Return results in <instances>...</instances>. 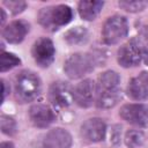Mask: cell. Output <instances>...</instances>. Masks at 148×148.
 <instances>
[{"instance_id": "20", "label": "cell", "mask_w": 148, "mask_h": 148, "mask_svg": "<svg viewBox=\"0 0 148 148\" xmlns=\"http://www.w3.org/2000/svg\"><path fill=\"white\" fill-rule=\"evenodd\" d=\"M148 5L147 1H138V0H121L119 1V6L127 10V12H131V13H136V12H140L146 6Z\"/></svg>"}, {"instance_id": "24", "label": "cell", "mask_w": 148, "mask_h": 148, "mask_svg": "<svg viewBox=\"0 0 148 148\" xmlns=\"http://www.w3.org/2000/svg\"><path fill=\"white\" fill-rule=\"evenodd\" d=\"M2 92H3V94H2V99H5V97H6L7 94H8V92H7V84H6L5 81H2Z\"/></svg>"}, {"instance_id": "17", "label": "cell", "mask_w": 148, "mask_h": 148, "mask_svg": "<svg viewBox=\"0 0 148 148\" xmlns=\"http://www.w3.org/2000/svg\"><path fill=\"white\" fill-rule=\"evenodd\" d=\"M64 38L69 45H80L88 40V31L83 27H74L65 34Z\"/></svg>"}, {"instance_id": "18", "label": "cell", "mask_w": 148, "mask_h": 148, "mask_svg": "<svg viewBox=\"0 0 148 148\" xmlns=\"http://www.w3.org/2000/svg\"><path fill=\"white\" fill-rule=\"evenodd\" d=\"M145 142V135L141 131L131 130L125 134V143L130 148H139Z\"/></svg>"}, {"instance_id": "16", "label": "cell", "mask_w": 148, "mask_h": 148, "mask_svg": "<svg viewBox=\"0 0 148 148\" xmlns=\"http://www.w3.org/2000/svg\"><path fill=\"white\" fill-rule=\"evenodd\" d=\"M104 6L103 1H80L79 2V14L80 16L86 21L95 20L96 16L99 14Z\"/></svg>"}, {"instance_id": "7", "label": "cell", "mask_w": 148, "mask_h": 148, "mask_svg": "<svg viewBox=\"0 0 148 148\" xmlns=\"http://www.w3.org/2000/svg\"><path fill=\"white\" fill-rule=\"evenodd\" d=\"M74 88L64 81L53 82L49 89V99L56 108H66L74 102Z\"/></svg>"}, {"instance_id": "14", "label": "cell", "mask_w": 148, "mask_h": 148, "mask_svg": "<svg viewBox=\"0 0 148 148\" xmlns=\"http://www.w3.org/2000/svg\"><path fill=\"white\" fill-rule=\"evenodd\" d=\"M127 95L134 101H143L148 98V73L142 72L130 81L127 86Z\"/></svg>"}, {"instance_id": "12", "label": "cell", "mask_w": 148, "mask_h": 148, "mask_svg": "<svg viewBox=\"0 0 148 148\" xmlns=\"http://www.w3.org/2000/svg\"><path fill=\"white\" fill-rule=\"evenodd\" d=\"M72 146L71 134L60 127L50 130L42 139V148H69Z\"/></svg>"}, {"instance_id": "19", "label": "cell", "mask_w": 148, "mask_h": 148, "mask_svg": "<svg viewBox=\"0 0 148 148\" xmlns=\"http://www.w3.org/2000/svg\"><path fill=\"white\" fill-rule=\"evenodd\" d=\"M21 62L20 58H17L15 54L9 52H2L0 56V69L1 72H6L12 69L13 67L17 66Z\"/></svg>"}, {"instance_id": "4", "label": "cell", "mask_w": 148, "mask_h": 148, "mask_svg": "<svg viewBox=\"0 0 148 148\" xmlns=\"http://www.w3.org/2000/svg\"><path fill=\"white\" fill-rule=\"evenodd\" d=\"M97 59L90 53H74L65 62L64 71L71 79H80L94 71Z\"/></svg>"}, {"instance_id": "9", "label": "cell", "mask_w": 148, "mask_h": 148, "mask_svg": "<svg viewBox=\"0 0 148 148\" xmlns=\"http://www.w3.org/2000/svg\"><path fill=\"white\" fill-rule=\"evenodd\" d=\"M120 117L127 123L146 127L148 126V105L145 104H126L120 109Z\"/></svg>"}, {"instance_id": "2", "label": "cell", "mask_w": 148, "mask_h": 148, "mask_svg": "<svg viewBox=\"0 0 148 148\" xmlns=\"http://www.w3.org/2000/svg\"><path fill=\"white\" fill-rule=\"evenodd\" d=\"M73 18V12L71 7L66 5L49 6L42 8L38 13V22L47 30H57L62 25H66Z\"/></svg>"}, {"instance_id": "5", "label": "cell", "mask_w": 148, "mask_h": 148, "mask_svg": "<svg viewBox=\"0 0 148 148\" xmlns=\"http://www.w3.org/2000/svg\"><path fill=\"white\" fill-rule=\"evenodd\" d=\"M128 32V23L124 16L113 15L109 17L103 25V40L111 45L120 42Z\"/></svg>"}, {"instance_id": "8", "label": "cell", "mask_w": 148, "mask_h": 148, "mask_svg": "<svg viewBox=\"0 0 148 148\" xmlns=\"http://www.w3.org/2000/svg\"><path fill=\"white\" fill-rule=\"evenodd\" d=\"M31 53H32L34 60L38 66L49 67L54 59V53H56L54 45L52 40L46 37L38 38L32 45Z\"/></svg>"}, {"instance_id": "23", "label": "cell", "mask_w": 148, "mask_h": 148, "mask_svg": "<svg viewBox=\"0 0 148 148\" xmlns=\"http://www.w3.org/2000/svg\"><path fill=\"white\" fill-rule=\"evenodd\" d=\"M143 60H145V62L148 65V45H146L145 46V49H143Z\"/></svg>"}, {"instance_id": "10", "label": "cell", "mask_w": 148, "mask_h": 148, "mask_svg": "<svg viewBox=\"0 0 148 148\" xmlns=\"http://www.w3.org/2000/svg\"><path fill=\"white\" fill-rule=\"evenodd\" d=\"M74 102L81 108H89L96 98V84L92 80L86 79L79 82L74 90Z\"/></svg>"}, {"instance_id": "21", "label": "cell", "mask_w": 148, "mask_h": 148, "mask_svg": "<svg viewBox=\"0 0 148 148\" xmlns=\"http://www.w3.org/2000/svg\"><path fill=\"white\" fill-rule=\"evenodd\" d=\"M0 125H1V131L7 134V135H14L16 133V121L9 117V116H6V114H2L0 117Z\"/></svg>"}, {"instance_id": "1", "label": "cell", "mask_w": 148, "mask_h": 148, "mask_svg": "<svg viewBox=\"0 0 148 148\" xmlns=\"http://www.w3.org/2000/svg\"><path fill=\"white\" fill-rule=\"evenodd\" d=\"M120 77L113 71L102 73L96 83V105L102 109L114 106L121 98Z\"/></svg>"}, {"instance_id": "15", "label": "cell", "mask_w": 148, "mask_h": 148, "mask_svg": "<svg viewBox=\"0 0 148 148\" xmlns=\"http://www.w3.org/2000/svg\"><path fill=\"white\" fill-rule=\"evenodd\" d=\"M28 31H29V23L23 20H18L9 23L3 29L2 36L8 43L17 44L24 39Z\"/></svg>"}, {"instance_id": "25", "label": "cell", "mask_w": 148, "mask_h": 148, "mask_svg": "<svg viewBox=\"0 0 148 148\" xmlns=\"http://www.w3.org/2000/svg\"><path fill=\"white\" fill-rule=\"evenodd\" d=\"M0 148H15L12 142H2L0 145Z\"/></svg>"}, {"instance_id": "13", "label": "cell", "mask_w": 148, "mask_h": 148, "mask_svg": "<svg viewBox=\"0 0 148 148\" xmlns=\"http://www.w3.org/2000/svg\"><path fill=\"white\" fill-rule=\"evenodd\" d=\"M29 118L34 126L45 128L54 121V112L52 109L43 103L34 104L29 110Z\"/></svg>"}, {"instance_id": "3", "label": "cell", "mask_w": 148, "mask_h": 148, "mask_svg": "<svg viewBox=\"0 0 148 148\" xmlns=\"http://www.w3.org/2000/svg\"><path fill=\"white\" fill-rule=\"evenodd\" d=\"M40 92V81L39 77L30 72L22 71L15 77V94L20 102H31Z\"/></svg>"}, {"instance_id": "6", "label": "cell", "mask_w": 148, "mask_h": 148, "mask_svg": "<svg viewBox=\"0 0 148 148\" xmlns=\"http://www.w3.org/2000/svg\"><path fill=\"white\" fill-rule=\"evenodd\" d=\"M143 49L145 46L139 38H132L119 47L117 56L118 62L125 68L139 65L143 57Z\"/></svg>"}, {"instance_id": "11", "label": "cell", "mask_w": 148, "mask_h": 148, "mask_svg": "<svg viewBox=\"0 0 148 148\" xmlns=\"http://www.w3.org/2000/svg\"><path fill=\"white\" fill-rule=\"evenodd\" d=\"M81 136L88 142H98L105 138L106 126L99 118H90L81 125Z\"/></svg>"}, {"instance_id": "22", "label": "cell", "mask_w": 148, "mask_h": 148, "mask_svg": "<svg viewBox=\"0 0 148 148\" xmlns=\"http://www.w3.org/2000/svg\"><path fill=\"white\" fill-rule=\"evenodd\" d=\"M5 5L9 8V10L12 12V14H14V15L21 13V12L25 8V6H27V3H25L24 1H20V0H9V1H5Z\"/></svg>"}, {"instance_id": "26", "label": "cell", "mask_w": 148, "mask_h": 148, "mask_svg": "<svg viewBox=\"0 0 148 148\" xmlns=\"http://www.w3.org/2000/svg\"><path fill=\"white\" fill-rule=\"evenodd\" d=\"M5 20H6V16H5V12H3V9H1V24H3Z\"/></svg>"}]
</instances>
